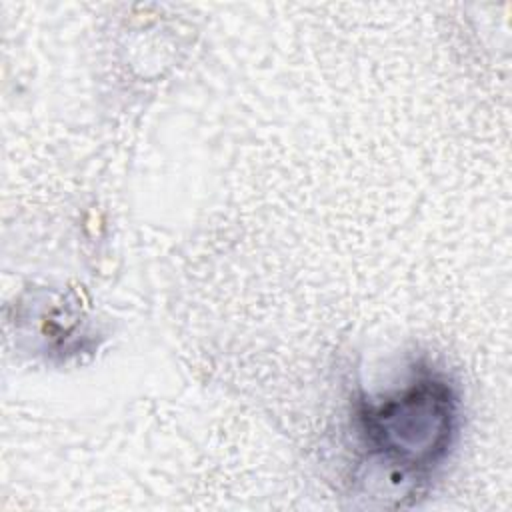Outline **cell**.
Segmentation results:
<instances>
[{
    "instance_id": "1",
    "label": "cell",
    "mask_w": 512,
    "mask_h": 512,
    "mask_svg": "<svg viewBox=\"0 0 512 512\" xmlns=\"http://www.w3.org/2000/svg\"><path fill=\"white\" fill-rule=\"evenodd\" d=\"M450 420L448 390L428 380L378 404L366 416V428L382 452L412 468L428 464L444 450Z\"/></svg>"
}]
</instances>
